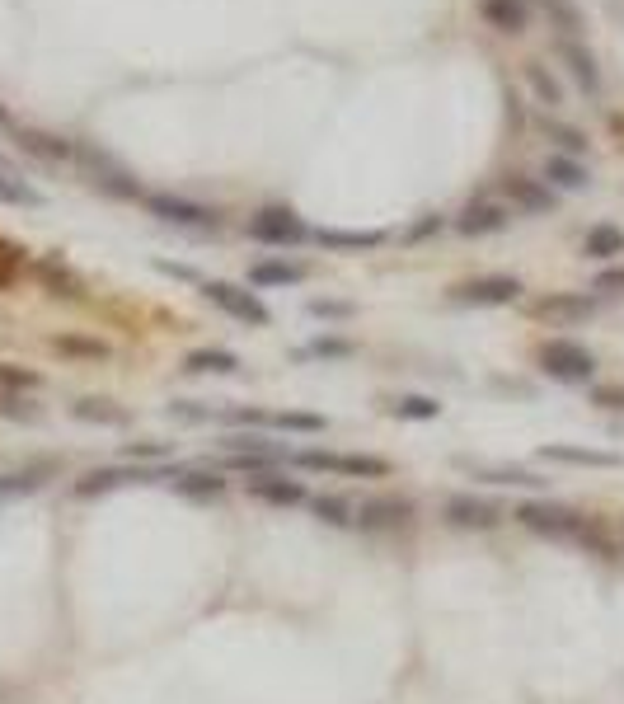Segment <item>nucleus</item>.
<instances>
[{
	"instance_id": "47",
	"label": "nucleus",
	"mask_w": 624,
	"mask_h": 704,
	"mask_svg": "<svg viewBox=\"0 0 624 704\" xmlns=\"http://www.w3.org/2000/svg\"><path fill=\"white\" fill-rule=\"evenodd\" d=\"M155 268H160V273H165V277H179V282H198V273H193V268H188V263H169V259H155Z\"/></svg>"
},
{
	"instance_id": "17",
	"label": "nucleus",
	"mask_w": 624,
	"mask_h": 704,
	"mask_svg": "<svg viewBox=\"0 0 624 704\" xmlns=\"http://www.w3.org/2000/svg\"><path fill=\"white\" fill-rule=\"evenodd\" d=\"M249 493H254V498H263V503H273V507H291V503H301V498H305L301 479H282V475L249 479Z\"/></svg>"
},
{
	"instance_id": "36",
	"label": "nucleus",
	"mask_w": 624,
	"mask_h": 704,
	"mask_svg": "<svg viewBox=\"0 0 624 704\" xmlns=\"http://www.w3.org/2000/svg\"><path fill=\"white\" fill-rule=\"evenodd\" d=\"M488 484H512V489H545L549 479L540 475H526V470H484Z\"/></svg>"
},
{
	"instance_id": "19",
	"label": "nucleus",
	"mask_w": 624,
	"mask_h": 704,
	"mask_svg": "<svg viewBox=\"0 0 624 704\" xmlns=\"http://www.w3.org/2000/svg\"><path fill=\"white\" fill-rule=\"evenodd\" d=\"M535 315H540V320H564V324L587 320V315H592V296H568V291H559V296H545V301L535 306Z\"/></svg>"
},
{
	"instance_id": "20",
	"label": "nucleus",
	"mask_w": 624,
	"mask_h": 704,
	"mask_svg": "<svg viewBox=\"0 0 624 704\" xmlns=\"http://www.w3.org/2000/svg\"><path fill=\"white\" fill-rule=\"evenodd\" d=\"M183 371H193V376H207V371H216V376H235V371H240V357L226 352V348H202V352H188Z\"/></svg>"
},
{
	"instance_id": "14",
	"label": "nucleus",
	"mask_w": 624,
	"mask_h": 704,
	"mask_svg": "<svg viewBox=\"0 0 624 704\" xmlns=\"http://www.w3.org/2000/svg\"><path fill=\"white\" fill-rule=\"evenodd\" d=\"M479 15H484L498 33H521L526 19H531V0H484Z\"/></svg>"
},
{
	"instance_id": "37",
	"label": "nucleus",
	"mask_w": 624,
	"mask_h": 704,
	"mask_svg": "<svg viewBox=\"0 0 624 704\" xmlns=\"http://www.w3.org/2000/svg\"><path fill=\"white\" fill-rule=\"evenodd\" d=\"M545 132H549V141H559L568 155H582V151H587V137H582L578 127H568V123H545Z\"/></svg>"
},
{
	"instance_id": "23",
	"label": "nucleus",
	"mask_w": 624,
	"mask_h": 704,
	"mask_svg": "<svg viewBox=\"0 0 624 704\" xmlns=\"http://www.w3.org/2000/svg\"><path fill=\"white\" fill-rule=\"evenodd\" d=\"M413 507L404 503V498H371V503H362V512H357V521L362 526H395V521H404Z\"/></svg>"
},
{
	"instance_id": "28",
	"label": "nucleus",
	"mask_w": 624,
	"mask_h": 704,
	"mask_svg": "<svg viewBox=\"0 0 624 704\" xmlns=\"http://www.w3.org/2000/svg\"><path fill=\"white\" fill-rule=\"evenodd\" d=\"M545 179L549 184H559V188H587V169H582L573 155H549Z\"/></svg>"
},
{
	"instance_id": "10",
	"label": "nucleus",
	"mask_w": 624,
	"mask_h": 704,
	"mask_svg": "<svg viewBox=\"0 0 624 704\" xmlns=\"http://www.w3.org/2000/svg\"><path fill=\"white\" fill-rule=\"evenodd\" d=\"M507 216H512V207H507V202L479 198V202H470V207L456 216V230H460V235H493V230L507 226Z\"/></svg>"
},
{
	"instance_id": "4",
	"label": "nucleus",
	"mask_w": 624,
	"mask_h": 704,
	"mask_svg": "<svg viewBox=\"0 0 624 704\" xmlns=\"http://www.w3.org/2000/svg\"><path fill=\"white\" fill-rule=\"evenodd\" d=\"M169 479V470L160 465H108V470H90L85 479H76V493L80 498H99V493H113V489H127V484H160Z\"/></svg>"
},
{
	"instance_id": "22",
	"label": "nucleus",
	"mask_w": 624,
	"mask_h": 704,
	"mask_svg": "<svg viewBox=\"0 0 624 704\" xmlns=\"http://www.w3.org/2000/svg\"><path fill=\"white\" fill-rule=\"evenodd\" d=\"M174 484V493H183V498H216V493H226V479L216 475V470H193V475H174L169 479Z\"/></svg>"
},
{
	"instance_id": "31",
	"label": "nucleus",
	"mask_w": 624,
	"mask_h": 704,
	"mask_svg": "<svg viewBox=\"0 0 624 704\" xmlns=\"http://www.w3.org/2000/svg\"><path fill=\"white\" fill-rule=\"evenodd\" d=\"M540 5H545V15L554 19V29L564 33V38H578L582 33V10L573 0H540Z\"/></svg>"
},
{
	"instance_id": "39",
	"label": "nucleus",
	"mask_w": 624,
	"mask_h": 704,
	"mask_svg": "<svg viewBox=\"0 0 624 704\" xmlns=\"http://www.w3.org/2000/svg\"><path fill=\"white\" fill-rule=\"evenodd\" d=\"M305 352H310V357H352V343L348 338H315Z\"/></svg>"
},
{
	"instance_id": "33",
	"label": "nucleus",
	"mask_w": 624,
	"mask_h": 704,
	"mask_svg": "<svg viewBox=\"0 0 624 704\" xmlns=\"http://www.w3.org/2000/svg\"><path fill=\"white\" fill-rule=\"evenodd\" d=\"M310 512L320 521H329V526H352V521H357V507H352L348 498H315Z\"/></svg>"
},
{
	"instance_id": "40",
	"label": "nucleus",
	"mask_w": 624,
	"mask_h": 704,
	"mask_svg": "<svg viewBox=\"0 0 624 704\" xmlns=\"http://www.w3.org/2000/svg\"><path fill=\"white\" fill-rule=\"evenodd\" d=\"M169 451H174L169 442H132L122 456H127V460H165Z\"/></svg>"
},
{
	"instance_id": "13",
	"label": "nucleus",
	"mask_w": 624,
	"mask_h": 704,
	"mask_svg": "<svg viewBox=\"0 0 624 704\" xmlns=\"http://www.w3.org/2000/svg\"><path fill=\"white\" fill-rule=\"evenodd\" d=\"M15 141H19V151L38 155V160H52V165L76 155V146H71V141L52 137V132H38V127H15Z\"/></svg>"
},
{
	"instance_id": "30",
	"label": "nucleus",
	"mask_w": 624,
	"mask_h": 704,
	"mask_svg": "<svg viewBox=\"0 0 624 704\" xmlns=\"http://www.w3.org/2000/svg\"><path fill=\"white\" fill-rule=\"evenodd\" d=\"M390 414L409 418V423H427V418L442 414V404H437V399H427V395H399L395 404H390Z\"/></svg>"
},
{
	"instance_id": "2",
	"label": "nucleus",
	"mask_w": 624,
	"mask_h": 704,
	"mask_svg": "<svg viewBox=\"0 0 624 704\" xmlns=\"http://www.w3.org/2000/svg\"><path fill=\"white\" fill-rule=\"evenodd\" d=\"M540 367L554 376V381H592L596 357L573 338H549L540 348Z\"/></svg>"
},
{
	"instance_id": "7",
	"label": "nucleus",
	"mask_w": 624,
	"mask_h": 704,
	"mask_svg": "<svg viewBox=\"0 0 624 704\" xmlns=\"http://www.w3.org/2000/svg\"><path fill=\"white\" fill-rule=\"evenodd\" d=\"M202 291H207V301H216V306L226 310V315H235L240 324L263 329V324L273 320L259 296H254V291H244V287H235V282H202Z\"/></svg>"
},
{
	"instance_id": "5",
	"label": "nucleus",
	"mask_w": 624,
	"mask_h": 704,
	"mask_svg": "<svg viewBox=\"0 0 624 704\" xmlns=\"http://www.w3.org/2000/svg\"><path fill=\"white\" fill-rule=\"evenodd\" d=\"M296 465L305 470H324V475H357V479H381L390 475V465L381 456H338V451H296Z\"/></svg>"
},
{
	"instance_id": "16",
	"label": "nucleus",
	"mask_w": 624,
	"mask_h": 704,
	"mask_svg": "<svg viewBox=\"0 0 624 704\" xmlns=\"http://www.w3.org/2000/svg\"><path fill=\"white\" fill-rule=\"evenodd\" d=\"M540 456L554 460V465H592V470H615L620 465L615 451H592V446H545Z\"/></svg>"
},
{
	"instance_id": "26",
	"label": "nucleus",
	"mask_w": 624,
	"mask_h": 704,
	"mask_svg": "<svg viewBox=\"0 0 624 704\" xmlns=\"http://www.w3.org/2000/svg\"><path fill=\"white\" fill-rule=\"evenodd\" d=\"M71 414H76L80 423H104V428H122V423H127V409L108 404V399H76Z\"/></svg>"
},
{
	"instance_id": "1",
	"label": "nucleus",
	"mask_w": 624,
	"mask_h": 704,
	"mask_svg": "<svg viewBox=\"0 0 624 704\" xmlns=\"http://www.w3.org/2000/svg\"><path fill=\"white\" fill-rule=\"evenodd\" d=\"M76 160L85 165V174H90L94 188H104V193H113V198H137L141 184L132 179V169H122L118 160L108 151H99V146H76Z\"/></svg>"
},
{
	"instance_id": "6",
	"label": "nucleus",
	"mask_w": 624,
	"mask_h": 704,
	"mask_svg": "<svg viewBox=\"0 0 624 704\" xmlns=\"http://www.w3.org/2000/svg\"><path fill=\"white\" fill-rule=\"evenodd\" d=\"M249 235H254L259 245H282V249H287V245H301L310 230H305V221L291 212V207H263V212L249 221Z\"/></svg>"
},
{
	"instance_id": "3",
	"label": "nucleus",
	"mask_w": 624,
	"mask_h": 704,
	"mask_svg": "<svg viewBox=\"0 0 624 704\" xmlns=\"http://www.w3.org/2000/svg\"><path fill=\"white\" fill-rule=\"evenodd\" d=\"M517 521H521V526H531V531H545V536H568V540H587V536H592L587 517L568 512V507H554V503H521Z\"/></svg>"
},
{
	"instance_id": "50",
	"label": "nucleus",
	"mask_w": 624,
	"mask_h": 704,
	"mask_svg": "<svg viewBox=\"0 0 624 704\" xmlns=\"http://www.w3.org/2000/svg\"><path fill=\"white\" fill-rule=\"evenodd\" d=\"M0 127H10V108L0 104Z\"/></svg>"
},
{
	"instance_id": "32",
	"label": "nucleus",
	"mask_w": 624,
	"mask_h": 704,
	"mask_svg": "<svg viewBox=\"0 0 624 704\" xmlns=\"http://www.w3.org/2000/svg\"><path fill=\"white\" fill-rule=\"evenodd\" d=\"M230 456H277V442L268 437H254V432H235V437H221Z\"/></svg>"
},
{
	"instance_id": "42",
	"label": "nucleus",
	"mask_w": 624,
	"mask_h": 704,
	"mask_svg": "<svg viewBox=\"0 0 624 704\" xmlns=\"http://www.w3.org/2000/svg\"><path fill=\"white\" fill-rule=\"evenodd\" d=\"M19 263H24V249H19V245H10V240H0V287H5V282L15 277V268H19Z\"/></svg>"
},
{
	"instance_id": "45",
	"label": "nucleus",
	"mask_w": 624,
	"mask_h": 704,
	"mask_svg": "<svg viewBox=\"0 0 624 704\" xmlns=\"http://www.w3.org/2000/svg\"><path fill=\"white\" fill-rule=\"evenodd\" d=\"M592 399L601 404V409H624V390H620V385H596Z\"/></svg>"
},
{
	"instance_id": "9",
	"label": "nucleus",
	"mask_w": 624,
	"mask_h": 704,
	"mask_svg": "<svg viewBox=\"0 0 624 704\" xmlns=\"http://www.w3.org/2000/svg\"><path fill=\"white\" fill-rule=\"evenodd\" d=\"M521 296V282L507 273H493V277H474V282H465V287L451 291V301H460V306H512Z\"/></svg>"
},
{
	"instance_id": "38",
	"label": "nucleus",
	"mask_w": 624,
	"mask_h": 704,
	"mask_svg": "<svg viewBox=\"0 0 624 704\" xmlns=\"http://www.w3.org/2000/svg\"><path fill=\"white\" fill-rule=\"evenodd\" d=\"M273 428H287V432H324L329 423H324L320 414H277Z\"/></svg>"
},
{
	"instance_id": "29",
	"label": "nucleus",
	"mask_w": 624,
	"mask_h": 704,
	"mask_svg": "<svg viewBox=\"0 0 624 704\" xmlns=\"http://www.w3.org/2000/svg\"><path fill=\"white\" fill-rule=\"evenodd\" d=\"M38 277L47 282V291H52V296H80V291H85V287H80V277L71 273V268H61L57 259L38 263Z\"/></svg>"
},
{
	"instance_id": "35",
	"label": "nucleus",
	"mask_w": 624,
	"mask_h": 704,
	"mask_svg": "<svg viewBox=\"0 0 624 704\" xmlns=\"http://www.w3.org/2000/svg\"><path fill=\"white\" fill-rule=\"evenodd\" d=\"M526 80H531V90L540 94V104H549V108H554V104H564V90H559V80L549 76V71H545V66H540V62H531V66H526Z\"/></svg>"
},
{
	"instance_id": "18",
	"label": "nucleus",
	"mask_w": 624,
	"mask_h": 704,
	"mask_svg": "<svg viewBox=\"0 0 624 704\" xmlns=\"http://www.w3.org/2000/svg\"><path fill=\"white\" fill-rule=\"evenodd\" d=\"M249 282L254 287H296V282H305V268L287 259H263L249 268Z\"/></svg>"
},
{
	"instance_id": "27",
	"label": "nucleus",
	"mask_w": 624,
	"mask_h": 704,
	"mask_svg": "<svg viewBox=\"0 0 624 704\" xmlns=\"http://www.w3.org/2000/svg\"><path fill=\"white\" fill-rule=\"evenodd\" d=\"M0 202H10V207H43V193L33 184H24L15 169H0Z\"/></svg>"
},
{
	"instance_id": "24",
	"label": "nucleus",
	"mask_w": 624,
	"mask_h": 704,
	"mask_svg": "<svg viewBox=\"0 0 624 704\" xmlns=\"http://www.w3.org/2000/svg\"><path fill=\"white\" fill-rule=\"evenodd\" d=\"M47 484V465H33V470H19V475H0V503H15V498H29Z\"/></svg>"
},
{
	"instance_id": "46",
	"label": "nucleus",
	"mask_w": 624,
	"mask_h": 704,
	"mask_svg": "<svg viewBox=\"0 0 624 704\" xmlns=\"http://www.w3.org/2000/svg\"><path fill=\"white\" fill-rule=\"evenodd\" d=\"M592 291H601V296H615V291H624V268H610V273H601L592 282Z\"/></svg>"
},
{
	"instance_id": "21",
	"label": "nucleus",
	"mask_w": 624,
	"mask_h": 704,
	"mask_svg": "<svg viewBox=\"0 0 624 704\" xmlns=\"http://www.w3.org/2000/svg\"><path fill=\"white\" fill-rule=\"evenodd\" d=\"M324 249H381L385 230H315Z\"/></svg>"
},
{
	"instance_id": "12",
	"label": "nucleus",
	"mask_w": 624,
	"mask_h": 704,
	"mask_svg": "<svg viewBox=\"0 0 624 704\" xmlns=\"http://www.w3.org/2000/svg\"><path fill=\"white\" fill-rule=\"evenodd\" d=\"M559 57H564V66L573 71V80H578L587 94L601 90V66H596V57L578 43V38H564V43H559Z\"/></svg>"
},
{
	"instance_id": "34",
	"label": "nucleus",
	"mask_w": 624,
	"mask_h": 704,
	"mask_svg": "<svg viewBox=\"0 0 624 704\" xmlns=\"http://www.w3.org/2000/svg\"><path fill=\"white\" fill-rule=\"evenodd\" d=\"M52 348L66 352V357H94V362H104V357H108V348L99 343V338H76V334L52 338Z\"/></svg>"
},
{
	"instance_id": "11",
	"label": "nucleus",
	"mask_w": 624,
	"mask_h": 704,
	"mask_svg": "<svg viewBox=\"0 0 624 704\" xmlns=\"http://www.w3.org/2000/svg\"><path fill=\"white\" fill-rule=\"evenodd\" d=\"M446 517H451V526H474V531H488V526H498L507 512L498 503H484V498L460 493V498H451V503H446Z\"/></svg>"
},
{
	"instance_id": "48",
	"label": "nucleus",
	"mask_w": 624,
	"mask_h": 704,
	"mask_svg": "<svg viewBox=\"0 0 624 704\" xmlns=\"http://www.w3.org/2000/svg\"><path fill=\"white\" fill-rule=\"evenodd\" d=\"M0 414H10V418H38V409L19 404V399H0Z\"/></svg>"
},
{
	"instance_id": "44",
	"label": "nucleus",
	"mask_w": 624,
	"mask_h": 704,
	"mask_svg": "<svg viewBox=\"0 0 624 704\" xmlns=\"http://www.w3.org/2000/svg\"><path fill=\"white\" fill-rule=\"evenodd\" d=\"M310 315H320V320H348L352 306L348 301H310Z\"/></svg>"
},
{
	"instance_id": "15",
	"label": "nucleus",
	"mask_w": 624,
	"mask_h": 704,
	"mask_svg": "<svg viewBox=\"0 0 624 704\" xmlns=\"http://www.w3.org/2000/svg\"><path fill=\"white\" fill-rule=\"evenodd\" d=\"M507 198H512V207H521V212H531V216L554 207V193H549L540 179H526V174H512V179H507Z\"/></svg>"
},
{
	"instance_id": "43",
	"label": "nucleus",
	"mask_w": 624,
	"mask_h": 704,
	"mask_svg": "<svg viewBox=\"0 0 624 704\" xmlns=\"http://www.w3.org/2000/svg\"><path fill=\"white\" fill-rule=\"evenodd\" d=\"M0 385H10V390H33V385H38V376H33V371L10 367V362H0Z\"/></svg>"
},
{
	"instance_id": "41",
	"label": "nucleus",
	"mask_w": 624,
	"mask_h": 704,
	"mask_svg": "<svg viewBox=\"0 0 624 704\" xmlns=\"http://www.w3.org/2000/svg\"><path fill=\"white\" fill-rule=\"evenodd\" d=\"M169 418H179V423H207L212 409H198L193 399H174V404H169Z\"/></svg>"
},
{
	"instance_id": "8",
	"label": "nucleus",
	"mask_w": 624,
	"mask_h": 704,
	"mask_svg": "<svg viewBox=\"0 0 624 704\" xmlns=\"http://www.w3.org/2000/svg\"><path fill=\"white\" fill-rule=\"evenodd\" d=\"M146 212L169 221V226H188V230H207L216 226V212L202 207V202H188V198H174V193H146Z\"/></svg>"
},
{
	"instance_id": "25",
	"label": "nucleus",
	"mask_w": 624,
	"mask_h": 704,
	"mask_svg": "<svg viewBox=\"0 0 624 704\" xmlns=\"http://www.w3.org/2000/svg\"><path fill=\"white\" fill-rule=\"evenodd\" d=\"M582 254L587 259H615V254H624V230L620 226H592L587 230V245H582Z\"/></svg>"
},
{
	"instance_id": "49",
	"label": "nucleus",
	"mask_w": 624,
	"mask_h": 704,
	"mask_svg": "<svg viewBox=\"0 0 624 704\" xmlns=\"http://www.w3.org/2000/svg\"><path fill=\"white\" fill-rule=\"evenodd\" d=\"M442 226V221H437V216H427V221H418V226H413V235H427V230H437Z\"/></svg>"
}]
</instances>
